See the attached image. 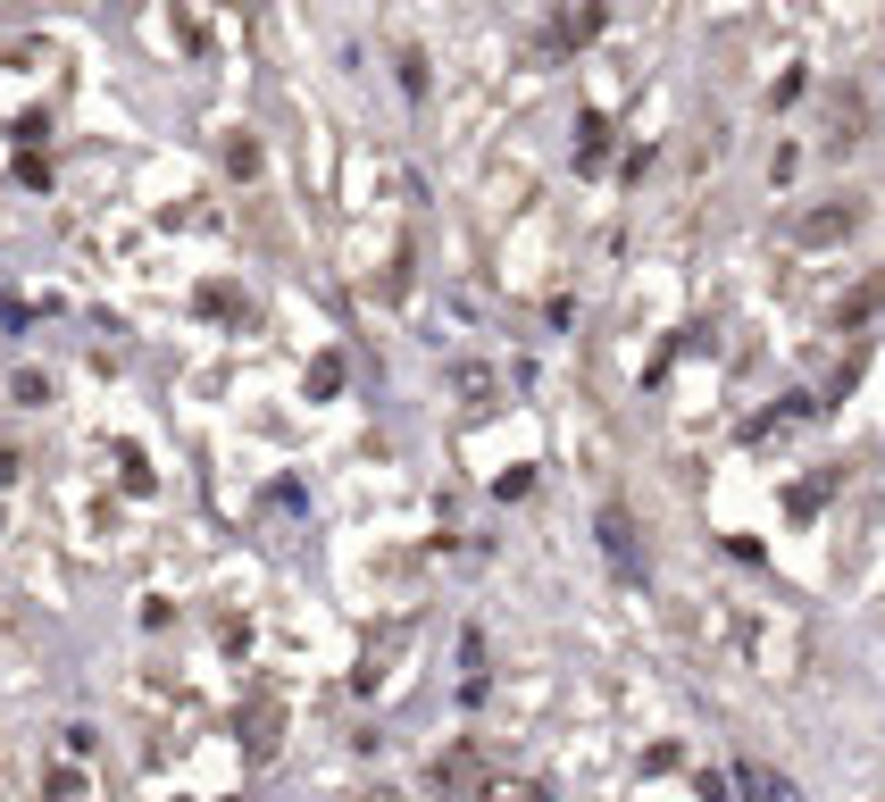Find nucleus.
Here are the masks:
<instances>
[{"instance_id": "nucleus-1", "label": "nucleus", "mask_w": 885, "mask_h": 802, "mask_svg": "<svg viewBox=\"0 0 885 802\" xmlns=\"http://www.w3.org/2000/svg\"><path fill=\"white\" fill-rule=\"evenodd\" d=\"M602 552H610V569H619V577H635V569H643V560H635V518H626L619 502L602 510Z\"/></svg>"}, {"instance_id": "nucleus-2", "label": "nucleus", "mask_w": 885, "mask_h": 802, "mask_svg": "<svg viewBox=\"0 0 885 802\" xmlns=\"http://www.w3.org/2000/svg\"><path fill=\"white\" fill-rule=\"evenodd\" d=\"M793 234H802V243H835V234H852V201H835V210H810Z\"/></svg>"}, {"instance_id": "nucleus-3", "label": "nucleus", "mask_w": 885, "mask_h": 802, "mask_svg": "<svg viewBox=\"0 0 885 802\" xmlns=\"http://www.w3.org/2000/svg\"><path fill=\"white\" fill-rule=\"evenodd\" d=\"M735 778H744V794H752V802H793V785H786V778H769L760 761H744Z\"/></svg>"}, {"instance_id": "nucleus-4", "label": "nucleus", "mask_w": 885, "mask_h": 802, "mask_svg": "<svg viewBox=\"0 0 885 802\" xmlns=\"http://www.w3.org/2000/svg\"><path fill=\"white\" fill-rule=\"evenodd\" d=\"M602 151H610V126L602 117H577V168H602Z\"/></svg>"}, {"instance_id": "nucleus-5", "label": "nucleus", "mask_w": 885, "mask_h": 802, "mask_svg": "<svg viewBox=\"0 0 885 802\" xmlns=\"http://www.w3.org/2000/svg\"><path fill=\"white\" fill-rule=\"evenodd\" d=\"M9 401H25V410H42V401H51V377H34V368H18V377H9Z\"/></svg>"}, {"instance_id": "nucleus-6", "label": "nucleus", "mask_w": 885, "mask_h": 802, "mask_svg": "<svg viewBox=\"0 0 885 802\" xmlns=\"http://www.w3.org/2000/svg\"><path fill=\"white\" fill-rule=\"evenodd\" d=\"M551 34H560V42H593V34H602V9H577V18H560Z\"/></svg>"}, {"instance_id": "nucleus-7", "label": "nucleus", "mask_w": 885, "mask_h": 802, "mask_svg": "<svg viewBox=\"0 0 885 802\" xmlns=\"http://www.w3.org/2000/svg\"><path fill=\"white\" fill-rule=\"evenodd\" d=\"M452 384H460V393H468V401H485V393H493V368H476V360H460V368H452Z\"/></svg>"}, {"instance_id": "nucleus-8", "label": "nucleus", "mask_w": 885, "mask_h": 802, "mask_svg": "<svg viewBox=\"0 0 885 802\" xmlns=\"http://www.w3.org/2000/svg\"><path fill=\"white\" fill-rule=\"evenodd\" d=\"M401 93H410V101L426 93V59H418V51H401Z\"/></svg>"}, {"instance_id": "nucleus-9", "label": "nucleus", "mask_w": 885, "mask_h": 802, "mask_svg": "<svg viewBox=\"0 0 885 802\" xmlns=\"http://www.w3.org/2000/svg\"><path fill=\"white\" fill-rule=\"evenodd\" d=\"M485 802H551V794H544V785H493Z\"/></svg>"}]
</instances>
